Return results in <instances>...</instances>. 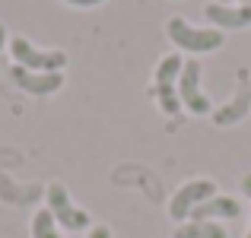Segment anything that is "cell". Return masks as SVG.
<instances>
[{"mask_svg": "<svg viewBox=\"0 0 251 238\" xmlns=\"http://www.w3.org/2000/svg\"><path fill=\"white\" fill-rule=\"evenodd\" d=\"M45 200H48V210H51V216H54V222L61 229H67V232H86V229H92L89 213L70 200L64 184H57V181L48 184V188H45Z\"/></svg>", "mask_w": 251, "mask_h": 238, "instance_id": "7a4b0ae2", "label": "cell"}, {"mask_svg": "<svg viewBox=\"0 0 251 238\" xmlns=\"http://www.w3.org/2000/svg\"><path fill=\"white\" fill-rule=\"evenodd\" d=\"M245 238H251V219H248V232H245Z\"/></svg>", "mask_w": 251, "mask_h": 238, "instance_id": "ac0fdd59", "label": "cell"}, {"mask_svg": "<svg viewBox=\"0 0 251 238\" xmlns=\"http://www.w3.org/2000/svg\"><path fill=\"white\" fill-rule=\"evenodd\" d=\"M32 238H64L57 232V222H54V216H51L48 207L32 216Z\"/></svg>", "mask_w": 251, "mask_h": 238, "instance_id": "7c38bea8", "label": "cell"}, {"mask_svg": "<svg viewBox=\"0 0 251 238\" xmlns=\"http://www.w3.org/2000/svg\"><path fill=\"white\" fill-rule=\"evenodd\" d=\"M203 16H207V23L213 25V29L220 32H235V29H248L251 25V3H207L203 6Z\"/></svg>", "mask_w": 251, "mask_h": 238, "instance_id": "52a82bcc", "label": "cell"}, {"mask_svg": "<svg viewBox=\"0 0 251 238\" xmlns=\"http://www.w3.org/2000/svg\"><path fill=\"white\" fill-rule=\"evenodd\" d=\"M251 111V76L248 70H239V83H235V95L229 98L226 105H220V108H213V124L216 127H232V124L245 121Z\"/></svg>", "mask_w": 251, "mask_h": 238, "instance_id": "8992f818", "label": "cell"}, {"mask_svg": "<svg viewBox=\"0 0 251 238\" xmlns=\"http://www.w3.org/2000/svg\"><path fill=\"white\" fill-rule=\"evenodd\" d=\"M184 67V57L181 54H166L159 64H156V73H153V86H178V76H181Z\"/></svg>", "mask_w": 251, "mask_h": 238, "instance_id": "8fae6325", "label": "cell"}, {"mask_svg": "<svg viewBox=\"0 0 251 238\" xmlns=\"http://www.w3.org/2000/svg\"><path fill=\"white\" fill-rule=\"evenodd\" d=\"M213 194H220V190H216V181H210V178H191V181H184L169 200V219H175L178 226L188 222L191 213L203 200H210Z\"/></svg>", "mask_w": 251, "mask_h": 238, "instance_id": "3957f363", "label": "cell"}, {"mask_svg": "<svg viewBox=\"0 0 251 238\" xmlns=\"http://www.w3.org/2000/svg\"><path fill=\"white\" fill-rule=\"evenodd\" d=\"M10 79L29 95H51L64 86V73H35V70H25L19 64L10 70Z\"/></svg>", "mask_w": 251, "mask_h": 238, "instance_id": "ba28073f", "label": "cell"}, {"mask_svg": "<svg viewBox=\"0 0 251 238\" xmlns=\"http://www.w3.org/2000/svg\"><path fill=\"white\" fill-rule=\"evenodd\" d=\"M10 54L19 67L35 70V73H61V70L67 67V54H64V51H42V48H35L32 42H25V38H19V35L10 38Z\"/></svg>", "mask_w": 251, "mask_h": 238, "instance_id": "277c9868", "label": "cell"}, {"mask_svg": "<svg viewBox=\"0 0 251 238\" xmlns=\"http://www.w3.org/2000/svg\"><path fill=\"white\" fill-rule=\"evenodd\" d=\"M64 3H70V6H99V3H105V0H64Z\"/></svg>", "mask_w": 251, "mask_h": 238, "instance_id": "9a60e30c", "label": "cell"}, {"mask_svg": "<svg viewBox=\"0 0 251 238\" xmlns=\"http://www.w3.org/2000/svg\"><path fill=\"white\" fill-rule=\"evenodd\" d=\"M153 98L159 102V108L166 111V115H172V118L184 108L181 98H178V86H153Z\"/></svg>", "mask_w": 251, "mask_h": 238, "instance_id": "4fadbf2b", "label": "cell"}, {"mask_svg": "<svg viewBox=\"0 0 251 238\" xmlns=\"http://www.w3.org/2000/svg\"><path fill=\"white\" fill-rule=\"evenodd\" d=\"M3 45H6V29H3V23H0V51H3Z\"/></svg>", "mask_w": 251, "mask_h": 238, "instance_id": "e0dca14e", "label": "cell"}, {"mask_svg": "<svg viewBox=\"0 0 251 238\" xmlns=\"http://www.w3.org/2000/svg\"><path fill=\"white\" fill-rule=\"evenodd\" d=\"M172 238H229L223 222H207V219H188L172 232Z\"/></svg>", "mask_w": 251, "mask_h": 238, "instance_id": "30bf717a", "label": "cell"}, {"mask_svg": "<svg viewBox=\"0 0 251 238\" xmlns=\"http://www.w3.org/2000/svg\"><path fill=\"white\" fill-rule=\"evenodd\" d=\"M166 35H169L172 45H178V48L188 51V54H210V51H220L223 42H226V35H223L220 29H213V25L197 29V25H191L188 19H181V16H172L166 23Z\"/></svg>", "mask_w": 251, "mask_h": 238, "instance_id": "6da1fadb", "label": "cell"}, {"mask_svg": "<svg viewBox=\"0 0 251 238\" xmlns=\"http://www.w3.org/2000/svg\"><path fill=\"white\" fill-rule=\"evenodd\" d=\"M242 216V203L229 194H213L210 200H203L201 207L191 213V219H207V222H220V219H239Z\"/></svg>", "mask_w": 251, "mask_h": 238, "instance_id": "9c48e42d", "label": "cell"}, {"mask_svg": "<svg viewBox=\"0 0 251 238\" xmlns=\"http://www.w3.org/2000/svg\"><path fill=\"white\" fill-rule=\"evenodd\" d=\"M201 79H203L201 61H197V57L184 61L181 76H178V98H181V105L191 111V115H213V105H210V98L203 95Z\"/></svg>", "mask_w": 251, "mask_h": 238, "instance_id": "5b68a950", "label": "cell"}, {"mask_svg": "<svg viewBox=\"0 0 251 238\" xmlns=\"http://www.w3.org/2000/svg\"><path fill=\"white\" fill-rule=\"evenodd\" d=\"M242 190H245V194H248V200H251V171H248L245 178H242Z\"/></svg>", "mask_w": 251, "mask_h": 238, "instance_id": "2e32d148", "label": "cell"}, {"mask_svg": "<svg viewBox=\"0 0 251 238\" xmlns=\"http://www.w3.org/2000/svg\"><path fill=\"white\" fill-rule=\"evenodd\" d=\"M239 3H251V0H239Z\"/></svg>", "mask_w": 251, "mask_h": 238, "instance_id": "ffe728a7", "label": "cell"}, {"mask_svg": "<svg viewBox=\"0 0 251 238\" xmlns=\"http://www.w3.org/2000/svg\"><path fill=\"white\" fill-rule=\"evenodd\" d=\"M216 3H232V0H216Z\"/></svg>", "mask_w": 251, "mask_h": 238, "instance_id": "d6986e66", "label": "cell"}, {"mask_svg": "<svg viewBox=\"0 0 251 238\" xmlns=\"http://www.w3.org/2000/svg\"><path fill=\"white\" fill-rule=\"evenodd\" d=\"M86 238H111V229H108V226H92Z\"/></svg>", "mask_w": 251, "mask_h": 238, "instance_id": "5bb4252c", "label": "cell"}]
</instances>
